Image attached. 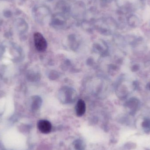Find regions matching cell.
I'll use <instances>...</instances> for the list:
<instances>
[{
  "mask_svg": "<svg viewBox=\"0 0 150 150\" xmlns=\"http://www.w3.org/2000/svg\"><path fill=\"white\" fill-rule=\"evenodd\" d=\"M64 89L66 91V93L64 92V91H63V93H61V97L63 99H64V98H66V101H67V103L68 102V101H70L72 100L73 98H74V96H72V94H73V93L75 92L73 90H72L71 89Z\"/></svg>",
  "mask_w": 150,
  "mask_h": 150,
  "instance_id": "277c9868",
  "label": "cell"
},
{
  "mask_svg": "<svg viewBox=\"0 0 150 150\" xmlns=\"http://www.w3.org/2000/svg\"><path fill=\"white\" fill-rule=\"evenodd\" d=\"M34 38L35 46L38 51L39 52L45 51L47 48V43L43 35L39 32H36L34 34Z\"/></svg>",
  "mask_w": 150,
  "mask_h": 150,
  "instance_id": "6da1fadb",
  "label": "cell"
},
{
  "mask_svg": "<svg viewBox=\"0 0 150 150\" xmlns=\"http://www.w3.org/2000/svg\"><path fill=\"white\" fill-rule=\"evenodd\" d=\"M86 103L82 99H79L76 106V115L79 117L82 116L86 112Z\"/></svg>",
  "mask_w": 150,
  "mask_h": 150,
  "instance_id": "3957f363",
  "label": "cell"
},
{
  "mask_svg": "<svg viewBox=\"0 0 150 150\" xmlns=\"http://www.w3.org/2000/svg\"><path fill=\"white\" fill-rule=\"evenodd\" d=\"M42 101L41 97L39 96H35L33 99L32 108L34 109L37 110L39 109L41 105Z\"/></svg>",
  "mask_w": 150,
  "mask_h": 150,
  "instance_id": "5b68a950",
  "label": "cell"
},
{
  "mask_svg": "<svg viewBox=\"0 0 150 150\" xmlns=\"http://www.w3.org/2000/svg\"><path fill=\"white\" fill-rule=\"evenodd\" d=\"M39 130L42 133L47 134L51 132L52 125L50 122L47 120H41L38 123Z\"/></svg>",
  "mask_w": 150,
  "mask_h": 150,
  "instance_id": "7a4b0ae2",
  "label": "cell"
},
{
  "mask_svg": "<svg viewBox=\"0 0 150 150\" xmlns=\"http://www.w3.org/2000/svg\"><path fill=\"white\" fill-rule=\"evenodd\" d=\"M75 147L76 149L78 150H82L84 147V144H83V142L80 140L78 139L77 141H75Z\"/></svg>",
  "mask_w": 150,
  "mask_h": 150,
  "instance_id": "8992f818",
  "label": "cell"
}]
</instances>
